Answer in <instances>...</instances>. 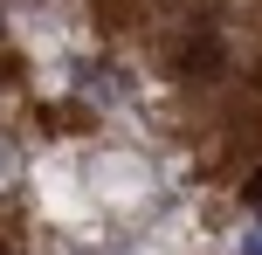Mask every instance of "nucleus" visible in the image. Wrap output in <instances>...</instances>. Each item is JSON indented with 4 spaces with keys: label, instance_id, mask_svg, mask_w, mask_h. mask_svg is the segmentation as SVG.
<instances>
[{
    "label": "nucleus",
    "instance_id": "f257e3e1",
    "mask_svg": "<svg viewBox=\"0 0 262 255\" xmlns=\"http://www.w3.org/2000/svg\"><path fill=\"white\" fill-rule=\"evenodd\" d=\"M235 255H262V221H255V228H242V242H235Z\"/></svg>",
    "mask_w": 262,
    "mask_h": 255
},
{
    "label": "nucleus",
    "instance_id": "f03ea898",
    "mask_svg": "<svg viewBox=\"0 0 262 255\" xmlns=\"http://www.w3.org/2000/svg\"><path fill=\"white\" fill-rule=\"evenodd\" d=\"M249 200H255V207H262V173H255V179H249Z\"/></svg>",
    "mask_w": 262,
    "mask_h": 255
}]
</instances>
